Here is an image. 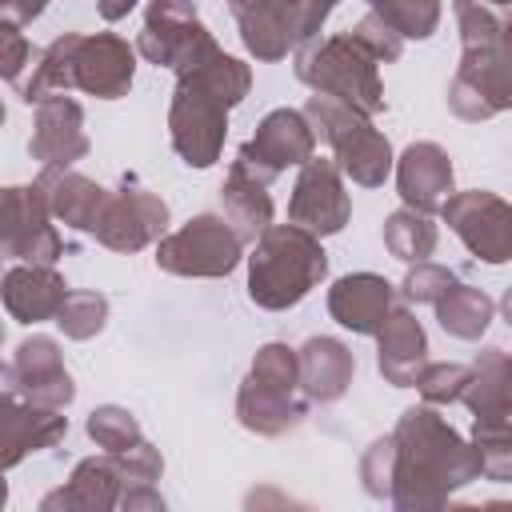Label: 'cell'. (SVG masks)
Masks as SVG:
<instances>
[{
	"label": "cell",
	"instance_id": "d6986e66",
	"mask_svg": "<svg viewBox=\"0 0 512 512\" xmlns=\"http://www.w3.org/2000/svg\"><path fill=\"white\" fill-rule=\"evenodd\" d=\"M68 416L60 408H40L32 400H12L0 408V468H16L28 452L52 448L64 440Z\"/></svg>",
	"mask_w": 512,
	"mask_h": 512
},
{
	"label": "cell",
	"instance_id": "f1b7e54d",
	"mask_svg": "<svg viewBox=\"0 0 512 512\" xmlns=\"http://www.w3.org/2000/svg\"><path fill=\"white\" fill-rule=\"evenodd\" d=\"M236 24H240V40L244 48L264 60V64H276L292 52L288 44V28H284V16H280V0H228Z\"/></svg>",
	"mask_w": 512,
	"mask_h": 512
},
{
	"label": "cell",
	"instance_id": "db71d44e",
	"mask_svg": "<svg viewBox=\"0 0 512 512\" xmlns=\"http://www.w3.org/2000/svg\"><path fill=\"white\" fill-rule=\"evenodd\" d=\"M364 4H376V0H364Z\"/></svg>",
	"mask_w": 512,
	"mask_h": 512
},
{
	"label": "cell",
	"instance_id": "60d3db41",
	"mask_svg": "<svg viewBox=\"0 0 512 512\" xmlns=\"http://www.w3.org/2000/svg\"><path fill=\"white\" fill-rule=\"evenodd\" d=\"M392 468H396V440L392 436L372 440L364 448V456H360V484H364V492L376 496V500H388V492H392Z\"/></svg>",
	"mask_w": 512,
	"mask_h": 512
},
{
	"label": "cell",
	"instance_id": "ac0fdd59",
	"mask_svg": "<svg viewBox=\"0 0 512 512\" xmlns=\"http://www.w3.org/2000/svg\"><path fill=\"white\" fill-rule=\"evenodd\" d=\"M392 308H396V288L376 272H352L328 288L332 320L356 336H372Z\"/></svg>",
	"mask_w": 512,
	"mask_h": 512
},
{
	"label": "cell",
	"instance_id": "cb8c5ba5",
	"mask_svg": "<svg viewBox=\"0 0 512 512\" xmlns=\"http://www.w3.org/2000/svg\"><path fill=\"white\" fill-rule=\"evenodd\" d=\"M460 404H468L476 420H512V364L504 348H484L476 356Z\"/></svg>",
	"mask_w": 512,
	"mask_h": 512
},
{
	"label": "cell",
	"instance_id": "7a4b0ae2",
	"mask_svg": "<svg viewBox=\"0 0 512 512\" xmlns=\"http://www.w3.org/2000/svg\"><path fill=\"white\" fill-rule=\"evenodd\" d=\"M252 244L256 248L248 256V296L256 308H296L328 276V252L320 248V236L296 224H268Z\"/></svg>",
	"mask_w": 512,
	"mask_h": 512
},
{
	"label": "cell",
	"instance_id": "d6a6232c",
	"mask_svg": "<svg viewBox=\"0 0 512 512\" xmlns=\"http://www.w3.org/2000/svg\"><path fill=\"white\" fill-rule=\"evenodd\" d=\"M468 444L476 448L484 480H512V420H476Z\"/></svg>",
	"mask_w": 512,
	"mask_h": 512
},
{
	"label": "cell",
	"instance_id": "f6af8a7d",
	"mask_svg": "<svg viewBox=\"0 0 512 512\" xmlns=\"http://www.w3.org/2000/svg\"><path fill=\"white\" fill-rule=\"evenodd\" d=\"M116 508H128V512H140V508L160 512V508H164V500H160V492H156L152 484H128V488H120Z\"/></svg>",
	"mask_w": 512,
	"mask_h": 512
},
{
	"label": "cell",
	"instance_id": "f546056e",
	"mask_svg": "<svg viewBox=\"0 0 512 512\" xmlns=\"http://www.w3.org/2000/svg\"><path fill=\"white\" fill-rule=\"evenodd\" d=\"M436 320L448 336L456 340H480L496 316V300L484 292V288H472V284H452L436 304Z\"/></svg>",
	"mask_w": 512,
	"mask_h": 512
},
{
	"label": "cell",
	"instance_id": "4fadbf2b",
	"mask_svg": "<svg viewBox=\"0 0 512 512\" xmlns=\"http://www.w3.org/2000/svg\"><path fill=\"white\" fill-rule=\"evenodd\" d=\"M132 72H136V48L128 40H120L116 32L80 36L72 60V88L96 100H120L132 88Z\"/></svg>",
	"mask_w": 512,
	"mask_h": 512
},
{
	"label": "cell",
	"instance_id": "74e56055",
	"mask_svg": "<svg viewBox=\"0 0 512 512\" xmlns=\"http://www.w3.org/2000/svg\"><path fill=\"white\" fill-rule=\"evenodd\" d=\"M88 436L104 452H124L128 444L140 440V420L128 408H120V404H100L88 416Z\"/></svg>",
	"mask_w": 512,
	"mask_h": 512
},
{
	"label": "cell",
	"instance_id": "e575fe53",
	"mask_svg": "<svg viewBox=\"0 0 512 512\" xmlns=\"http://www.w3.org/2000/svg\"><path fill=\"white\" fill-rule=\"evenodd\" d=\"M372 12L400 40H428L440 24V0H376Z\"/></svg>",
	"mask_w": 512,
	"mask_h": 512
},
{
	"label": "cell",
	"instance_id": "2e32d148",
	"mask_svg": "<svg viewBox=\"0 0 512 512\" xmlns=\"http://www.w3.org/2000/svg\"><path fill=\"white\" fill-rule=\"evenodd\" d=\"M16 376H20V396L40 404V408H68L76 400V384L64 368L60 344L52 336H28L16 344V360H12Z\"/></svg>",
	"mask_w": 512,
	"mask_h": 512
},
{
	"label": "cell",
	"instance_id": "1f68e13d",
	"mask_svg": "<svg viewBox=\"0 0 512 512\" xmlns=\"http://www.w3.org/2000/svg\"><path fill=\"white\" fill-rule=\"evenodd\" d=\"M384 248L404 260V264H416V260H428L432 248H436V224L432 216L416 212V208H400L384 220Z\"/></svg>",
	"mask_w": 512,
	"mask_h": 512
},
{
	"label": "cell",
	"instance_id": "d4e9b609",
	"mask_svg": "<svg viewBox=\"0 0 512 512\" xmlns=\"http://www.w3.org/2000/svg\"><path fill=\"white\" fill-rule=\"evenodd\" d=\"M304 416H308V400H300L296 392H276V388L256 384L252 376H244V384L236 392V420L248 432H256V436H284Z\"/></svg>",
	"mask_w": 512,
	"mask_h": 512
},
{
	"label": "cell",
	"instance_id": "e0dca14e",
	"mask_svg": "<svg viewBox=\"0 0 512 512\" xmlns=\"http://www.w3.org/2000/svg\"><path fill=\"white\" fill-rule=\"evenodd\" d=\"M372 336H376V368H380L384 384H392V388H412L416 372L428 364V336H424V324H420L404 304H396Z\"/></svg>",
	"mask_w": 512,
	"mask_h": 512
},
{
	"label": "cell",
	"instance_id": "7dc6e473",
	"mask_svg": "<svg viewBox=\"0 0 512 512\" xmlns=\"http://www.w3.org/2000/svg\"><path fill=\"white\" fill-rule=\"evenodd\" d=\"M12 400H20V376L12 364H0V408Z\"/></svg>",
	"mask_w": 512,
	"mask_h": 512
},
{
	"label": "cell",
	"instance_id": "d590c367",
	"mask_svg": "<svg viewBox=\"0 0 512 512\" xmlns=\"http://www.w3.org/2000/svg\"><path fill=\"white\" fill-rule=\"evenodd\" d=\"M52 320L68 340H92L108 324V300L100 292H64Z\"/></svg>",
	"mask_w": 512,
	"mask_h": 512
},
{
	"label": "cell",
	"instance_id": "11a10c76",
	"mask_svg": "<svg viewBox=\"0 0 512 512\" xmlns=\"http://www.w3.org/2000/svg\"><path fill=\"white\" fill-rule=\"evenodd\" d=\"M0 260H4V252H0Z\"/></svg>",
	"mask_w": 512,
	"mask_h": 512
},
{
	"label": "cell",
	"instance_id": "4dcf8cb0",
	"mask_svg": "<svg viewBox=\"0 0 512 512\" xmlns=\"http://www.w3.org/2000/svg\"><path fill=\"white\" fill-rule=\"evenodd\" d=\"M176 80H192V84H200V88L212 92L224 108H236V104L248 96V88H252V72H248V64L236 60V56H228L224 48H216L196 72L176 76Z\"/></svg>",
	"mask_w": 512,
	"mask_h": 512
},
{
	"label": "cell",
	"instance_id": "44dd1931",
	"mask_svg": "<svg viewBox=\"0 0 512 512\" xmlns=\"http://www.w3.org/2000/svg\"><path fill=\"white\" fill-rule=\"evenodd\" d=\"M68 284L52 264H16L0 276V300L12 320L20 324H40L52 320Z\"/></svg>",
	"mask_w": 512,
	"mask_h": 512
},
{
	"label": "cell",
	"instance_id": "9a60e30c",
	"mask_svg": "<svg viewBox=\"0 0 512 512\" xmlns=\"http://www.w3.org/2000/svg\"><path fill=\"white\" fill-rule=\"evenodd\" d=\"M392 168H396V192H400L404 208H416V212H424V216L440 212V204L456 192V188H452V160H448V152H444L440 144H432V140L408 144V148L392 160Z\"/></svg>",
	"mask_w": 512,
	"mask_h": 512
},
{
	"label": "cell",
	"instance_id": "ee69618b",
	"mask_svg": "<svg viewBox=\"0 0 512 512\" xmlns=\"http://www.w3.org/2000/svg\"><path fill=\"white\" fill-rule=\"evenodd\" d=\"M28 60H32V44L24 40V32H20V24H8V20H0V80H20V72L28 68Z\"/></svg>",
	"mask_w": 512,
	"mask_h": 512
},
{
	"label": "cell",
	"instance_id": "f5cc1de1",
	"mask_svg": "<svg viewBox=\"0 0 512 512\" xmlns=\"http://www.w3.org/2000/svg\"><path fill=\"white\" fill-rule=\"evenodd\" d=\"M0 344H4V328H0Z\"/></svg>",
	"mask_w": 512,
	"mask_h": 512
},
{
	"label": "cell",
	"instance_id": "7bdbcfd3",
	"mask_svg": "<svg viewBox=\"0 0 512 512\" xmlns=\"http://www.w3.org/2000/svg\"><path fill=\"white\" fill-rule=\"evenodd\" d=\"M112 460H116V468H120L124 488H128V484H156L160 472H164V456H160V448H152L144 436H140L136 444H128L124 452H112Z\"/></svg>",
	"mask_w": 512,
	"mask_h": 512
},
{
	"label": "cell",
	"instance_id": "8992f818",
	"mask_svg": "<svg viewBox=\"0 0 512 512\" xmlns=\"http://www.w3.org/2000/svg\"><path fill=\"white\" fill-rule=\"evenodd\" d=\"M168 136L188 168H212L228 136V108L192 80H176L168 104Z\"/></svg>",
	"mask_w": 512,
	"mask_h": 512
},
{
	"label": "cell",
	"instance_id": "ffe728a7",
	"mask_svg": "<svg viewBox=\"0 0 512 512\" xmlns=\"http://www.w3.org/2000/svg\"><path fill=\"white\" fill-rule=\"evenodd\" d=\"M296 364H300V392L312 404H336L356 376V356L336 336L304 340L296 348Z\"/></svg>",
	"mask_w": 512,
	"mask_h": 512
},
{
	"label": "cell",
	"instance_id": "6da1fadb",
	"mask_svg": "<svg viewBox=\"0 0 512 512\" xmlns=\"http://www.w3.org/2000/svg\"><path fill=\"white\" fill-rule=\"evenodd\" d=\"M392 440H396V468H392L388 500L400 512L444 508L452 492L480 480L476 448L432 404L404 408Z\"/></svg>",
	"mask_w": 512,
	"mask_h": 512
},
{
	"label": "cell",
	"instance_id": "9c48e42d",
	"mask_svg": "<svg viewBox=\"0 0 512 512\" xmlns=\"http://www.w3.org/2000/svg\"><path fill=\"white\" fill-rule=\"evenodd\" d=\"M508 64H512V44L488 48V52H464L448 84V108L468 124L508 112L512 108Z\"/></svg>",
	"mask_w": 512,
	"mask_h": 512
},
{
	"label": "cell",
	"instance_id": "7c38bea8",
	"mask_svg": "<svg viewBox=\"0 0 512 512\" xmlns=\"http://www.w3.org/2000/svg\"><path fill=\"white\" fill-rule=\"evenodd\" d=\"M168 228V204L148 188H120L108 192V204L96 224V240L112 252H140L160 240Z\"/></svg>",
	"mask_w": 512,
	"mask_h": 512
},
{
	"label": "cell",
	"instance_id": "ab89813d",
	"mask_svg": "<svg viewBox=\"0 0 512 512\" xmlns=\"http://www.w3.org/2000/svg\"><path fill=\"white\" fill-rule=\"evenodd\" d=\"M452 284H456L452 268L432 264V260H416V264L408 268V276H404V284H400L396 292H400L408 304H436Z\"/></svg>",
	"mask_w": 512,
	"mask_h": 512
},
{
	"label": "cell",
	"instance_id": "836d02e7",
	"mask_svg": "<svg viewBox=\"0 0 512 512\" xmlns=\"http://www.w3.org/2000/svg\"><path fill=\"white\" fill-rule=\"evenodd\" d=\"M456 28H460V44L464 52H488V48H504L508 44V20L496 16L488 4L480 0H456Z\"/></svg>",
	"mask_w": 512,
	"mask_h": 512
},
{
	"label": "cell",
	"instance_id": "7402d4cb",
	"mask_svg": "<svg viewBox=\"0 0 512 512\" xmlns=\"http://www.w3.org/2000/svg\"><path fill=\"white\" fill-rule=\"evenodd\" d=\"M120 488H124L120 468H116L112 452H104V456L80 460L72 468L68 484L56 488V492H48L40 500V508L44 512H56V508H64V512H108V508H116Z\"/></svg>",
	"mask_w": 512,
	"mask_h": 512
},
{
	"label": "cell",
	"instance_id": "816d5d0a",
	"mask_svg": "<svg viewBox=\"0 0 512 512\" xmlns=\"http://www.w3.org/2000/svg\"><path fill=\"white\" fill-rule=\"evenodd\" d=\"M0 124H4V104H0Z\"/></svg>",
	"mask_w": 512,
	"mask_h": 512
},
{
	"label": "cell",
	"instance_id": "83f0119b",
	"mask_svg": "<svg viewBox=\"0 0 512 512\" xmlns=\"http://www.w3.org/2000/svg\"><path fill=\"white\" fill-rule=\"evenodd\" d=\"M76 48H80V32H64V36H56L44 52H32L28 68H24L20 80H16L20 100L40 104L44 96L68 92V88H72V60H76Z\"/></svg>",
	"mask_w": 512,
	"mask_h": 512
},
{
	"label": "cell",
	"instance_id": "c3c4849f",
	"mask_svg": "<svg viewBox=\"0 0 512 512\" xmlns=\"http://www.w3.org/2000/svg\"><path fill=\"white\" fill-rule=\"evenodd\" d=\"M136 8V0H96V12L108 20V24H116V20H124L128 12Z\"/></svg>",
	"mask_w": 512,
	"mask_h": 512
},
{
	"label": "cell",
	"instance_id": "3957f363",
	"mask_svg": "<svg viewBox=\"0 0 512 512\" xmlns=\"http://www.w3.org/2000/svg\"><path fill=\"white\" fill-rule=\"evenodd\" d=\"M296 80L320 96H332V100L364 112V116H376L384 108L380 64L348 32L300 44L296 48Z\"/></svg>",
	"mask_w": 512,
	"mask_h": 512
},
{
	"label": "cell",
	"instance_id": "5bb4252c",
	"mask_svg": "<svg viewBox=\"0 0 512 512\" xmlns=\"http://www.w3.org/2000/svg\"><path fill=\"white\" fill-rule=\"evenodd\" d=\"M28 152L44 168H72L76 160H84L88 156L84 108L72 96H64V92L44 96L36 104V128H32Z\"/></svg>",
	"mask_w": 512,
	"mask_h": 512
},
{
	"label": "cell",
	"instance_id": "52a82bcc",
	"mask_svg": "<svg viewBox=\"0 0 512 512\" xmlns=\"http://www.w3.org/2000/svg\"><path fill=\"white\" fill-rule=\"evenodd\" d=\"M60 232L52 228V212L40 184L0 188V252L20 264H56Z\"/></svg>",
	"mask_w": 512,
	"mask_h": 512
},
{
	"label": "cell",
	"instance_id": "603a6c76",
	"mask_svg": "<svg viewBox=\"0 0 512 512\" xmlns=\"http://www.w3.org/2000/svg\"><path fill=\"white\" fill-rule=\"evenodd\" d=\"M44 188V200H48V212L80 232H96L100 224V212L108 204V188L72 172V168H40V180Z\"/></svg>",
	"mask_w": 512,
	"mask_h": 512
},
{
	"label": "cell",
	"instance_id": "5b68a950",
	"mask_svg": "<svg viewBox=\"0 0 512 512\" xmlns=\"http://www.w3.org/2000/svg\"><path fill=\"white\" fill-rule=\"evenodd\" d=\"M240 256H244V240L232 232V224L224 216H212V212H200L184 228L156 240L160 272L192 276V280L228 276L240 264Z\"/></svg>",
	"mask_w": 512,
	"mask_h": 512
},
{
	"label": "cell",
	"instance_id": "ba28073f",
	"mask_svg": "<svg viewBox=\"0 0 512 512\" xmlns=\"http://www.w3.org/2000/svg\"><path fill=\"white\" fill-rule=\"evenodd\" d=\"M440 216L476 260L484 264L512 260V208L504 196L484 192V188L452 192L440 204Z\"/></svg>",
	"mask_w": 512,
	"mask_h": 512
},
{
	"label": "cell",
	"instance_id": "8d00e7d4",
	"mask_svg": "<svg viewBox=\"0 0 512 512\" xmlns=\"http://www.w3.org/2000/svg\"><path fill=\"white\" fill-rule=\"evenodd\" d=\"M248 376H252L256 384L276 388V392H300V364H296V348H288V344H280V340H272V344L256 348Z\"/></svg>",
	"mask_w": 512,
	"mask_h": 512
},
{
	"label": "cell",
	"instance_id": "681fc988",
	"mask_svg": "<svg viewBox=\"0 0 512 512\" xmlns=\"http://www.w3.org/2000/svg\"><path fill=\"white\" fill-rule=\"evenodd\" d=\"M4 500H8V480H4V468H0V508H4Z\"/></svg>",
	"mask_w": 512,
	"mask_h": 512
},
{
	"label": "cell",
	"instance_id": "30bf717a",
	"mask_svg": "<svg viewBox=\"0 0 512 512\" xmlns=\"http://www.w3.org/2000/svg\"><path fill=\"white\" fill-rule=\"evenodd\" d=\"M316 152V132L300 108H276L268 112L252 140L236 152V164H244L256 180H276L284 168H300Z\"/></svg>",
	"mask_w": 512,
	"mask_h": 512
},
{
	"label": "cell",
	"instance_id": "277c9868",
	"mask_svg": "<svg viewBox=\"0 0 512 512\" xmlns=\"http://www.w3.org/2000/svg\"><path fill=\"white\" fill-rule=\"evenodd\" d=\"M312 124V132H320L336 156L340 176H348L360 188H380L392 172V144L388 136L372 124V116L332 100V96H308V104L300 108Z\"/></svg>",
	"mask_w": 512,
	"mask_h": 512
},
{
	"label": "cell",
	"instance_id": "bcb514c9",
	"mask_svg": "<svg viewBox=\"0 0 512 512\" xmlns=\"http://www.w3.org/2000/svg\"><path fill=\"white\" fill-rule=\"evenodd\" d=\"M48 0H0V20L8 24H32L44 12Z\"/></svg>",
	"mask_w": 512,
	"mask_h": 512
},
{
	"label": "cell",
	"instance_id": "484cf974",
	"mask_svg": "<svg viewBox=\"0 0 512 512\" xmlns=\"http://www.w3.org/2000/svg\"><path fill=\"white\" fill-rule=\"evenodd\" d=\"M196 24H200L196 20V0H152L148 12H144V28L136 36V52L148 64L168 68Z\"/></svg>",
	"mask_w": 512,
	"mask_h": 512
},
{
	"label": "cell",
	"instance_id": "f35d334b",
	"mask_svg": "<svg viewBox=\"0 0 512 512\" xmlns=\"http://www.w3.org/2000/svg\"><path fill=\"white\" fill-rule=\"evenodd\" d=\"M468 384V364H448V360H436V364H424L412 380V388L424 396V404L440 408V404H460V392Z\"/></svg>",
	"mask_w": 512,
	"mask_h": 512
},
{
	"label": "cell",
	"instance_id": "b9f144b4",
	"mask_svg": "<svg viewBox=\"0 0 512 512\" xmlns=\"http://www.w3.org/2000/svg\"><path fill=\"white\" fill-rule=\"evenodd\" d=\"M348 36L376 60V64H392V60H400V52H404V40L376 16V12H368V16H360L352 28H348Z\"/></svg>",
	"mask_w": 512,
	"mask_h": 512
},
{
	"label": "cell",
	"instance_id": "8fae6325",
	"mask_svg": "<svg viewBox=\"0 0 512 512\" xmlns=\"http://www.w3.org/2000/svg\"><path fill=\"white\" fill-rule=\"evenodd\" d=\"M352 216V200L344 192L336 160L308 156L296 172L292 196H288V224L312 232V236H336Z\"/></svg>",
	"mask_w": 512,
	"mask_h": 512
},
{
	"label": "cell",
	"instance_id": "f907efd6",
	"mask_svg": "<svg viewBox=\"0 0 512 512\" xmlns=\"http://www.w3.org/2000/svg\"><path fill=\"white\" fill-rule=\"evenodd\" d=\"M480 4H488V8H508L512 0H480Z\"/></svg>",
	"mask_w": 512,
	"mask_h": 512
},
{
	"label": "cell",
	"instance_id": "4316f807",
	"mask_svg": "<svg viewBox=\"0 0 512 512\" xmlns=\"http://www.w3.org/2000/svg\"><path fill=\"white\" fill-rule=\"evenodd\" d=\"M220 200H224V220L232 224V232L252 244L268 224H272V196H268V184L256 180L244 164L232 160L224 184H220Z\"/></svg>",
	"mask_w": 512,
	"mask_h": 512
}]
</instances>
